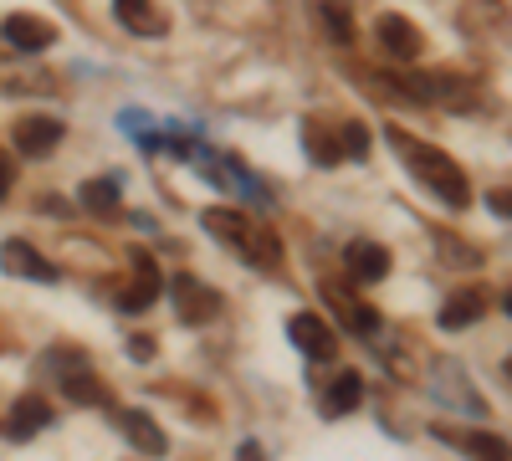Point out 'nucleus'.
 I'll list each match as a JSON object with an SVG mask.
<instances>
[{
	"mask_svg": "<svg viewBox=\"0 0 512 461\" xmlns=\"http://www.w3.org/2000/svg\"><path fill=\"white\" fill-rule=\"evenodd\" d=\"M128 354H134V359H149V354H154V339H139V333H134V339H128Z\"/></svg>",
	"mask_w": 512,
	"mask_h": 461,
	"instance_id": "nucleus-26",
	"label": "nucleus"
},
{
	"mask_svg": "<svg viewBox=\"0 0 512 461\" xmlns=\"http://www.w3.org/2000/svg\"><path fill=\"white\" fill-rule=\"evenodd\" d=\"M323 21H328L333 41H354V21H349V11H344V6H333V0H323Z\"/></svg>",
	"mask_w": 512,
	"mask_h": 461,
	"instance_id": "nucleus-22",
	"label": "nucleus"
},
{
	"mask_svg": "<svg viewBox=\"0 0 512 461\" xmlns=\"http://www.w3.org/2000/svg\"><path fill=\"white\" fill-rule=\"evenodd\" d=\"M323 292H328V303H333L338 313H344V318H349V328L359 333V339H374V333H379V313H374V308H364V303H354V298H349V292H338L333 282H323Z\"/></svg>",
	"mask_w": 512,
	"mask_h": 461,
	"instance_id": "nucleus-20",
	"label": "nucleus"
},
{
	"mask_svg": "<svg viewBox=\"0 0 512 461\" xmlns=\"http://www.w3.org/2000/svg\"><path fill=\"white\" fill-rule=\"evenodd\" d=\"M303 149L313 164L333 170V164H359L369 154V129L359 118H328V113H313L303 118Z\"/></svg>",
	"mask_w": 512,
	"mask_h": 461,
	"instance_id": "nucleus-3",
	"label": "nucleus"
},
{
	"mask_svg": "<svg viewBox=\"0 0 512 461\" xmlns=\"http://www.w3.org/2000/svg\"><path fill=\"white\" fill-rule=\"evenodd\" d=\"M384 139H390V149L400 154L405 170H410L425 190H431V200L451 205V211H466V205H472V180L461 175V164H456L446 149L425 144V139H415V134H405V129H384Z\"/></svg>",
	"mask_w": 512,
	"mask_h": 461,
	"instance_id": "nucleus-1",
	"label": "nucleus"
},
{
	"mask_svg": "<svg viewBox=\"0 0 512 461\" xmlns=\"http://www.w3.org/2000/svg\"><path fill=\"white\" fill-rule=\"evenodd\" d=\"M461 236H441V257L446 262H461V267H477L482 262V251H466V246H456Z\"/></svg>",
	"mask_w": 512,
	"mask_h": 461,
	"instance_id": "nucleus-23",
	"label": "nucleus"
},
{
	"mask_svg": "<svg viewBox=\"0 0 512 461\" xmlns=\"http://www.w3.org/2000/svg\"><path fill=\"white\" fill-rule=\"evenodd\" d=\"M400 93L415 103H441V108H472L477 103V82L461 72H405Z\"/></svg>",
	"mask_w": 512,
	"mask_h": 461,
	"instance_id": "nucleus-4",
	"label": "nucleus"
},
{
	"mask_svg": "<svg viewBox=\"0 0 512 461\" xmlns=\"http://www.w3.org/2000/svg\"><path fill=\"white\" fill-rule=\"evenodd\" d=\"M487 205H492V211H497L502 221H512V190H492V195H487Z\"/></svg>",
	"mask_w": 512,
	"mask_h": 461,
	"instance_id": "nucleus-25",
	"label": "nucleus"
},
{
	"mask_svg": "<svg viewBox=\"0 0 512 461\" xmlns=\"http://www.w3.org/2000/svg\"><path fill=\"white\" fill-rule=\"evenodd\" d=\"M47 364H52V380H57V390L72 400V405H108V390H103V380L93 374V364L82 359L77 349H52L47 354Z\"/></svg>",
	"mask_w": 512,
	"mask_h": 461,
	"instance_id": "nucleus-5",
	"label": "nucleus"
},
{
	"mask_svg": "<svg viewBox=\"0 0 512 461\" xmlns=\"http://www.w3.org/2000/svg\"><path fill=\"white\" fill-rule=\"evenodd\" d=\"M236 461H262V446H256V441H241V451H236Z\"/></svg>",
	"mask_w": 512,
	"mask_h": 461,
	"instance_id": "nucleus-27",
	"label": "nucleus"
},
{
	"mask_svg": "<svg viewBox=\"0 0 512 461\" xmlns=\"http://www.w3.org/2000/svg\"><path fill=\"white\" fill-rule=\"evenodd\" d=\"M436 441L456 446L466 461H512V446L492 431H461V426H436Z\"/></svg>",
	"mask_w": 512,
	"mask_h": 461,
	"instance_id": "nucleus-9",
	"label": "nucleus"
},
{
	"mask_svg": "<svg viewBox=\"0 0 512 461\" xmlns=\"http://www.w3.org/2000/svg\"><path fill=\"white\" fill-rule=\"evenodd\" d=\"M169 298H175V313H180V323H190V328H205V323H216L221 318V308H226V298L210 282H200V277H175L169 282Z\"/></svg>",
	"mask_w": 512,
	"mask_h": 461,
	"instance_id": "nucleus-6",
	"label": "nucleus"
},
{
	"mask_svg": "<svg viewBox=\"0 0 512 461\" xmlns=\"http://www.w3.org/2000/svg\"><path fill=\"white\" fill-rule=\"evenodd\" d=\"M287 339L303 349L313 364H333V359H338V339H333V328H328L318 313H292V318H287Z\"/></svg>",
	"mask_w": 512,
	"mask_h": 461,
	"instance_id": "nucleus-7",
	"label": "nucleus"
},
{
	"mask_svg": "<svg viewBox=\"0 0 512 461\" xmlns=\"http://www.w3.org/2000/svg\"><path fill=\"white\" fill-rule=\"evenodd\" d=\"M349 272L359 277V282H379L384 272H390V251L384 246H374V241H349Z\"/></svg>",
	"mask_w": 512,
	"mask_h": 461,
	"instance_id": "nucleus-19",
	"label": "nucleus"
},
{
	"mask_svg": "<svg viewBox=\"0 0 512 461\" xmlns=\"http://www.w3.org/2000/svg\"><path fill=\"white\" fill-rule=\"evenodd\" d=\"M359 400H364V380H359L354 369H344V374H333V385L323 390V415H328V421H338V415L359 410Z\"/></svg>",
	"mask_w": 512,
	"mask_h": 461,
	"instance_id": "nucleus-17",
	"label": "nucleus"
},
{
	"mask_svg": "<svg viewBox=\"0 0 512 461\" xmlns=\"http://www.w3.org/2000/svg\"><path fill=\"white\" fill-rule=\"evenodd\" d=\"M0 36H6L11 52H47L57 41V26L47 16H11L6 26H0Z\"/></svg>",
	"mask_w": 512,
	"mask_h": 461,
	"instance_id": "nucleus-12",
	"label": "nucleus"
},
{
	"mask_svg": "<svg viewBox=\"0 0 512 461\" xmlns=\"http://www.w3.org/2000/svg\"><path fill=\"white\" fill-rule=\"evenodd\" d=\"M374 36H379V47L390 52L395 62H415V57H420V47H425L420 31H415V21H405V16H395V11L374 21Z\"/></svg>",
	"mask_w": 512,
	"mask_h": 461,
	"instance_id": "nucleus-11",
	"label": "nucleus"
},
{
	"mask_svg": "<svg viewBox=\"0 0 512 461\" xmlns=\"http://www.w3.org/2000/svg\"><path fill=\"white\" fill-rule=\"evenodd\" d=\"M113 16L134 36H164V16L154 11V0H113Z\"/></svg>",
	"mask_w": 512,
	"mask_h": 461,
	"instance_id": "nucleus-18",
	"label": "nucleus"
},
{
	"mask_svg": "<svg viewBox=\"0 0 512 461\" xmlns=\"http://www.w3.org/2000/svg\"><path fill=\"white\" fill-rule=\"evenodd\" d=\"M62 144V118H16V149L21 159H41Z\"/></svg>",
	"mask_w": 512,
	"mask_h": 461,
	"instance_id": "nucleus-13",
	"label": "nucleus"
},
{
	"mask_svg": "<svg viewBox=\"0 0 512 461\" xmlns=\"http://www.w3.org/2000/svg\"><path fill=\"white\" fill-rule=\"evenodd\" d=\"M159 292H164V277H159L154 257L149 251H134V277H128V287L118 292V308L123 313H144V308H154Z\"/></svg>",
	"mask_w": 512,
	"mask_h": 461,
	"instance_id": "nucleus-8",
	"label": "nucleus"
},
{
	"mask_svg": "<svg viewBox=\"0 0 512 461\" xmlns=\"http://www.w3.org/2000/svg\"><path fill=\"white\" fill-rule=\"evenodd\" d=\"M0 267H6L11 277H26V282H57V267L21 236H11L6 246H0Z\"/></svg>",
	"mask_w": 512,
	"mask_h": 461,
	"instance_id": "nucleus-10",
	"label": "nucleus"
},
{
	"mask_svg": "<svg viewBox=\"0 0 512 461\" xmlns=\"http://www.w3.org/2000/svg\"><path fill=\"white\" fill-rule=\"evenodd\" d=\"M77 200H82V211H93V216H118V211H123L113 175H108V180H88V185L77 190Z\"/></svg>",
	"mask_w": 512,
	"mask_h": 461,
	"instance_id": "nucleus-21",
	"label": "nucleus"
},
{
	"mask_svg": "<svg viewBox=\"0 0 512 461\" xmlns=\"http://www.w3.org/2000/svg\"><path fill=\"white\" fill-rule=\"evenodd\" d=\"M200 226L216 236V241H226L246 267H256V272H277V267H282V241H277V231L262 226L256 216H246V211H236V205H210V211L200 216Z\"/></svg>",
	"mask_w": 512,
	"mask_h": 461,
	"instance_id": "nucleus-2",
	"label": "nucleus"
},
{
	"mask_svg": "<svg viewBox=\"0 0 512 461\" xmlns=\"http://www.w3.org/2000/svg\"><path fill=\"white\" fill-rule=\"evenodd\" d=\"M482 313H487V292L466 287V292H456V298H446V308H441V328H446V333H461V328L482 323Z\"/></svg>",
	"mask_w": 512,
	"mask_h": 461,
	"instance_id": "nucleus-16",
	"label": "nucleus"
},
{
	"mask_svg": "<svg viewBox=\"0 0 512 461\" xmlns=\"http://www.w3.org/2000/svg\"><path fill=\"white\" fill-rule=\"evenodd\" d=\"M11 185H16V159H11L6 149H0V200L11 195Z\"/></svg>",
	"mask_w": 512,
	"mask_h": 461,
	"instance_id": "nucleus-24",
	"label": "nucleus"
},
{
	"mask_svg": "<svg viewBox=\"0 0 512 461\" xmlns=\"http://www.w3.org/2000/svg\"><path fill=\"white\" fill-rule=\"evenodd\" d=\"M507 313H512V292H507Z\"/></svg>",
	"mask_w": 512,
	"mask_h": 461,
	"instance_id": "nucleus-29",
	"label": "nucleus"
},
{
	"mask_svg": "<svg viewBox=\"0 0 512 461\" xmlns=\"http://www.w3.org/2000/svg\"><path fill=\"white\" fill-rule=\"evenodd\" d=\"M507 380H512V359H507Z\"/></svg>",
	"mask_w": 512,
	"mask_h": 461,
	"instance_id": "nucleus-28",
	"label": "nucleus"
},
{
	"mask_svg": "<svg viewBox=\"0 0 512 461\" xmlns=\"http://www.w3.org/2000/svg\"><path fill=\"white\" fill-rule=\"evenodd\" d=\"M118 426H123L128 441H134V451H144V456H164L169 451V436L159 431V421H154V415H144V410H118Z\"/></svg>",
	"mask_w": 512,
	"mask_h": 461,
	"instance_id": "nucleus-15",
	"label": "nucleus"
},
{
	"mask_svg": "<svg viewBox=\"0 0 512 461\" xmlns=\"http://www.w3.org/2000/svg\"><path fill=\"white\" fill-rule=\"evenodd\" d=\"M52 426V405L41 400V395H21L16 405H11V415H6V431L11 441H26V436H36V431H47Z\"/></svg>",
	"mask_w": 512,
	"mask_h": 461,
	"instance_id": "nucleus-14",
	"label": "nucleus"
}]
</instances>
